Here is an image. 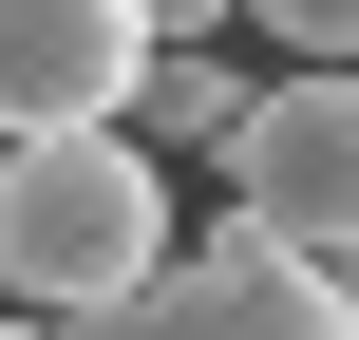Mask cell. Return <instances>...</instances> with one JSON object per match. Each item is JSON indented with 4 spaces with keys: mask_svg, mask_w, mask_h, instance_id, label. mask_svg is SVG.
Masks as SVG:
<instances>
[{
    "mask_svg": "<svg viewBox=\"0 0 359 340\" xmlns=\"http://www.w3.org/2000/svg\"><path fill=\"white\" fill-rule=\"evenodd\" d=\"M170 284V151H133V132H38V151H0V303L57 340H95L114 303H151Z\"/></svg>",
    "mask_w": 359,
    "mask_h": 340,
    "instance_id": "cell-1",
    "label": "cell"
},
{
    "mask_svg": "<svg viewBox=\"0 0 359 340\" xmlns=\"http://www.w3.org/2000/svg\"><path fill=\"white\" fill-rule=\"evenodd\" d=\"M151 57H170L151 0H0V151H38V132H133Z\"/></svg>",
    "mask_w": 359,
    "mask_h": 340,
    "instance_id": "cell-2",
    "label": "cell"
},
{
    "mask_svg": "<svg viewBox=\"0 0 359 340\" xmlns=\"http://www.w3.org/2000/svg\"><path fill=\"white\" fill-rule=\"evenodd\" d=\"M227 208L284 265H359V76H265V114L227 151Z\"/></svg>",
    "mask_w": 359,
    "mask_h": 340,
    "instance_id": "cell-3",
    "label": "cell"
},
{
    "mask_svg": "<svg viewBox=\"0 0 359 340\" xmlns=\"http://www.w3.org/2000/svg\"><path fill=\"white\" fill-rule=\"evenodd\" d=\"M95 340H359V284H341V265H284V246L227 208V227H189V246H170V284H151V303H114Z\"/></svg>",
    "mask_w": 359,
    "mask_h": 340,
    "instance_id": "cell-4",
    "label": "cell"
},
{
    "mask_svg": "<svg viewBox=\"0 0 359 340\" xmlns=\"http://www.w3.org/2000/svg\"><path fill=\"white\" fill-rule=\"evenodd\" d=\"M246 114H265V76H227L208 38H170L151 95H133V151H246Z\"/></svg>",
    "mask_w": 359,
    "mask_h": 340,
    "instance_id": "cell-5",
    "label": "cell"
},
{
    "mask_svg": "<svg viewBox=\"0 0 359 340\" xmlns=\"http://www.w3.org/2000/svg\"><path fill=\"white\" fill-rule=\"evenodd\" d=\"M265 38H284V76H359V0H265Z\"/></svg>",
    "mask_w": 359,
    "mask_h": 340,
    "instance_id": "cell-6",
    "label": "cell"
},
{
    "mask_svg": "<svg viewBox=\"0 0 359 340\" xmlns=\"http://www.w3.org/2000/svg\"><path fill=\"white\" fill-rule=\"evenodd\" d=\"M0 340H57V322H19V303H0Z\"/></svg>",
    "mask_w": 359,
    "mask_h": 340,
    "instance_id": "cell-7",
    "label": "cell"
}]
</instances>
